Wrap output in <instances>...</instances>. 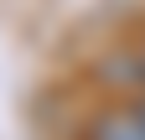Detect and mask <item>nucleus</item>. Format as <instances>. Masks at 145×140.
<instances>
[{"mask_svg": "<svg viewBox=\"0 0 145 140\" xmlns=\"http://www.w3.org/2000/svg\"><path fill=\"white\" fill-rule=\"evenodd\" d=\"M93 140H145V99L124 104V109H109V114H99Z\"/></svg>", "mask_w": 145, "mask_h": 140, "instance_id": "1", "label": "nucleus"}, {"mask_svg": "<svg viewBox=\"0 0 145 140\" xmlns=\"http://www.w3.org/2000/svg\"><path fill=\"white\" fill-rule=\"evenodd\" d=\"M130 62H135V88H145V47L135 52V57H130Z\"/></svg>", "mask_w": 145, "mask_h": 140, "instance_id": "2", "label": "nucleus"}]
</instances>
